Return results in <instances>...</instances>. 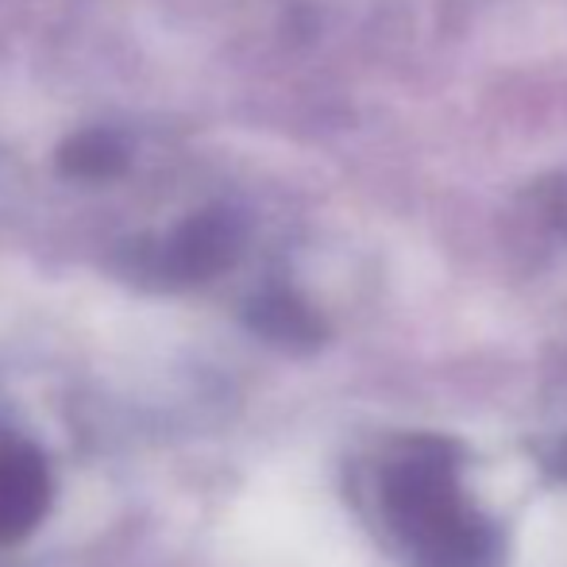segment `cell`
<instances>
[{
    "mask_svg": "<svg viewBox=\"0 0 567 567\" xmlns=\"http://www.w3.org/2000/svg\"><path fill=\"white\" fill-rule=\"evenodd\" d=\"M382 506L405 540L413 567H498L502 540L460 498L455 452L444 444H413L382 478Z\"/></svg>",
    "mask_w": 567,
    "mask_h": 567,
    "instance_id": "6da1fadb",
    "label": "cell"
},
{
    "mask_svg": "<svg viewBox=\"0 0 567 567\" xmlns=\"http://www.w3.org/2000/svg\"><path fill=\"white\" fill-rule=\"evenodd\" d=\"M239 247H244V225L236 213H202V217L186 220L163 247V275L182 286L205 282L236 262Z\"/></svg>",
    "mask_w": 567,
    "mask_h": 567,
    "instance_id": "7a4b0ae2",
    "label": "cell"
},
{
    "mask_svg": "<svg viewBox=\"0 0 567 567\" xmlns=\"http://www.w3.org/2000/svg\"><path fill=\"white\" fill-rule=\"evenodd\" d=\"M51 467L28 444H0V545L31 537L51 509Z\"/></svg>",
    "mask_w": 567,
    "mask_h": 567,
    "instance_id": "3957f363",
    "label": "cell"
},
{
    "mask_svg": "<svg viewBox=\"0 0 567 567\" xmlns=\"http://www.w3.org/2000/svg\"><path fill=\"white\" fill-rule=\"evenodd\" d=\"M247 321H251V329L259 332V337H267L270 343H278V348H293V351L317 348L324 337L321 317L301 298L282 293V290L255 298L251 309H247Z\"/></svg>",
    "mask_w": 567,
    "mask_h": 567,
    "instance_id": "277c9868",
    "label": "cell"
},
{
    "mask_svg": "<svg viewBox=\"0 0 567 567\" xmlns=\"http://www.w3.org/2000/svg\"><path fill=\"white\" fill-rule=\"evenodd\" d=\"M66 166L78 174H109L120 166V143L113 135H82L74 147L66 151Z\"/></svg>",
    "mask_w": 567,
    "mask_h": 567,
    "instance_id": "5b68a950",
    "label": "cell"
},
{
    "mask_svg": "<svg viewBox=\"0 0 567 567\" xmlns=\"http://www.w3.org/2000/svg\"><path fill=\"white\" fill-rule=\"evenodd\" d=\"M537 202H540V213H545L548 225H553L567 239V171L540 182Z\"/></svg>",
    "mask_w": 567,
    "mask_h": 567,
    "instance_id": "8992f818",
    "label": "cell"
},
{
    "mask_svg": "<svg viewBox=\"0 0 567 567\" xmlns=\"http://www.w3.org/2000/svg\"><path fill=\"white\" fill-rule=\"evenodd\" d=\"M560 475L567 478V444H564V449H560Z\"/></svg>",
    "mask_w": 567,
    "mask_h": 567,
    "instance_id": "52a82bcc",
    "label": "cell"
}]
</instances>
